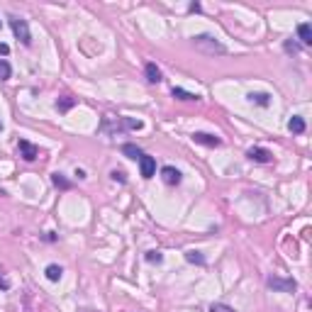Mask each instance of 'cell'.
Wrapping results in <instances>:
<instances>
[{"label":"cell","mask_w":312,"mask_h":312,"mask_svg":"<svg viewBox=\"0 0 312 312\" xmlns=\"http://www.w3.org/2000/svg\"><path fill=\"white\" fill-rule=\"evenodd\" d=\"M193 47H195L200 54H207V56L227 54V47L219 44V41L215 39V37H210V34H198V37H193Z\"/></svg>","instance_id":"1"},{"label":"cell","mask_w":312,"mask_h":312,"mask_svg":"<svg viewBox=\"0 0 312 312\" xmlns=\"http://www.w3.org/2000/svg\"><path fill=\"white\" fill-rule=\"evenodd\" d=\"M266 285H269L271 290H276V293H293V290L298 288V283H295L293 278H278V276H271V278L266 281Z\"/></svg>","instance_id":"2"},{"label":"cell","mask_w":312,"mask_h":312,"mask_svg":"<svg viewBox=\"0 0 312 312\" xmlns=\"http://www.w3.org/2000/svg\"><path fill=\"white\" fill-rule=\"evenodd\" d=\"M10 27H13L15 37L22 41V44H32V37H29V27L22 17H10Z\"/></svg>","instance_id":"3"},{"label":"cell","mask_w":312,"mask_h":312,"mask_svg":"<svg viewBox=\"0 0 312 312\" xmlns=\"http://www.w3.org/2000/svg\"><path fill=\"white\" fill-rule=\"evenodd\" d=\"M139 171H142V178H154L156 173V161H154V156H147V154H142V159H139Z\"/></svg>","instance_id":"4"},{"label":"cell","mask_w":312,"mask_h":312,"mask_svg":"<svg viewBox=\"0 0 312 312\" xmlns=\"http://www.w3.org/2000/svg\"><path fill=\"white\" fill-rule=\"evenodd\" d=\"M17 147H20V156H22L25 161H34V159L39 156V149H37L32 142H27V139H20Z\"/></svg>","instance_id":"5"},{"label":"cell","mask_w":312,"mask_h":312,"mask_svg":"<svg viewBox=\"0 0 312 312\" xmlns=\"http://www.w3.org/2000/svg\"><path fill=\"white\" fill-rule=\"evenodd\" d=\"M193 142H195V144H203V147H219V144H222L219 137L207 135V132H195V135H193Z\"/></svg>","instance_id":"6"},{"label":"cell","mask_w":312,"mask_h":312,"mask_svg":"<svg viewBox=\"0 0 312 312\" xmlns=\"http://www.w3.org/2000/svg\"><path fill=\"white\" fill-rule=\"evenodd\" d=\"M161 178L166 186H178L181 183V171L173 168V166H163L161 168Z\"/></svg>","instance_id":"7"},{"label":"cell","mask_w":312,"mask_h":312,"mask_svg":"<svg viewBox=\"0 0 312 312\" xmlns=\"http://www.w3.org/2000/svg\"><path fill=\"white\" fill-rule=\"evenodd\" d=\"M246 156H249L251 161H256V163H269L271 161V151L261 149V147H251V149L246 151Z\"/></svg>","instance_id":"8"},{"label":"cell","mask_w":312,"mask_h":312,"mask_svg":"<svg viewBox=\"0 0 312 312\" xmlns=\"http://www.w3.org/2000/svg\"><path fill=\"white\" fill-rule=\"evenodd\" d=\"M144 71H147V81L149 83H161V71H159L156 64H147Z\"/></svg>","instance_id":"9"},{"label":"cell","mask_w":312,"mask_h":312,"mask_svg":"<svg viewBox=\"0 0 312 312\" xmlns=\"http://www.w3.org/2000/svg\"><path fill=\"white\" fill-rule=\"evenodd\" d=\"M298 37H300L302 44H312V27L307 25V22H302V25L298 27Z\"/></svg>","instance_id":"10"},{"label":"cell","mask_w":312,"mask_h":312,"mask_svg":"<svg viewBox=\"0 0 312 312\" xmlns=\"http://www.w3.org/2000/svg\"><path fill=\"white\" fill-rule=\"evenodd\" d=\"M122 154L127 156V159H135V161H139V159H142V149H139L137 144H124Z\"/></svg>","instance_id":"11"},{"label":"cell","mask_w":312,"mask_h":312,"mask_svg":"<svg viewBox=\"0 0 312 312\" xmlns=\"http://www.w3.org/2000/svg\"><path fill=\"white\" fill-rule=\"evenodd\" d=\"M288 129H290L293 135H302V132H305V120H302V117H290Z\"/></svg>","instance_id":"12"},{"label":"cell","mask_w":312,"mask_h":312,"mask_svg":"<svg viewBox=\"0 0 312 312\" xmlns=\"http://www.w3.org/2000/svg\"><path fill=\"white\" fill-rule=\"evenodd\" d=\"M249 100L256 103V105H261V108H266V105L271 103V95L269 93H249Z\"/></svg>","instance_id":"13"},{"label":"cell","mask_w":312,"mask_h":312,"mask_svg":"<svg viewBox=\"0 0 312 312\" xmlns=\"http://www.w3.org/2000/svg\"><path fill=\"white\" fill-rule=\"evenodd\" d=\"M171 95H173V98H178V100H198V98H200V95L188 93V91H183V88H173V91H171Z\"/></svg>","instance_id":"14"},{"label":"cell","mask_w":312,"mask_h":312,"mask_svg":"<svg viewBox=\"0 0 312 312\" xmlns=\"http://www.w3.org/2000/svg\"><path fill=\"white\" fill-rule=\"evenodd\" d=\"M52 183H54L56 188H61V190H68L71 186H73L71 181H66V178H64V173H54V176H52Z\"/></svg>","instance_id":"15"},{"label":"cell","mask_w":312,"mask_h":312,"mask_svg":"<svg viewBox=\"0 0 312 312\" xmlns=\"http://www.w3.org/2000/svg\"><path fill=\"white\" fill-rule=\"evenodd\" d=\"M73 105H76V98H61V100H59V103H56V108H59V112H66V110H71L73 108Z\"/></svg>","instance_id":"16"},{"label":"cell","mask_w":312,"mask_h":312,"mask_svg":"<svg viewBox=\"0 0 312 312\" xmlns=\"http://www.w3.org/2000/svg\"><path fill=\"white\" fill-rule=\"evenodd\" d=\"M61 266H56V263H52V266H47V278H49V281H59V278H61Z\"/></svg>","instance_id":"17"},{"label":"cell","mask_w":312,"mask_h":312,"mask_svg":"<svg viewBox=\"0 0 312 312\" xmlns=\"http://www.w3.org/2000/svg\"><path fill=\"white\" fill-rule=\"evenodd\" d=\"M10 73H13L10 64H8L5 59H0V81H8V78H10Z\"/></svg>","instance_id":"18"},{"label":"cell","mask_w":312,"mask_h":312,"mask_svg":"<svg viewBox=\"0 0 312 312\" xmlns=\"http://www.w3.org/2000/svg\"><path fill=\"white\" fill-rule=\"evenodd\" d=\"M186 258H188L190 263H198V266H205V256L200 254V251H188L186 254Z\"/></svg>","instance_id":"19"},{"label":"cell","mask_w":312,"mask_h":312,"mask_svg":"<svg viewBox=\"0 0 312 312\" xmlns=\"http://www.w3.org/2000/svg\"><path fill=\"white\" fill-rule=\"evenodd\" d=\"M210 312H237V310L230 307V305H225V302H212V305H210Z\"/></svg>","instance_id":"20"},{"label":"cell","mask_w":312,"mask_h":312,"mask_svg":"<svg viewBox=\"0 0 312 312\" xmlns=\"http://www.w3.org/2000/svg\"><path fill=\"white\" fill-rule=\"evenodd\" d=\"M161 254H159V251H149V254H147V261H149V263H159V261H161Z\"/></svg>","instance_id":"21"},{"label":"cell","mask_w":312,"mask_h":312,"mask_svg":"<svg viewBox=\"0 0 312 312\" xmlns=\"http://www.w3.org/2000/svg\"><path fill=\"white\" fill-rule=\"evenodd\" d=\"M112 178H115V181H120V183H124V181H127V178H124V171H112Z\"/></svg>","instance_id":"22"},{"label":"cell","mask_w":312,"mask_h":312,"mask_svg":"<svg viewBox=\"0 0 312 312\" xmlns=\"http://www.w3.org/2000/svg\"><path fill=\"white\" fill-rule=\"evenodd\" d=\"M8 288H10V281H8V278H3V276H0V290H8Z\"/></svg>","instance_id":"23"},{"label":"cell","mask_w":312,"mask_h":312,"mask_svg":"<svg viewBox=\"0 0 312 312\" xmlns=\"http://www.w3.org/2000/svg\"><path fill=\"white\" fill-rule=\"evenodd\" d=\"M8 52H10V47H8V44H0V54L5 56V54H8Z\"/></svg>","instance_id":"24"},{"label":"cell","mask_w":312,"mask_h":312,"mask_svg":"<svg viewBox=\"0 0 312 312\" xmlns=\"http://www.w3.org/2000/svg\"><path fill=\"white\" fill-rule=\"evenodd\" d=\"M0 132H3V122H0Z\"/></svg>","instance_id":"25"},{"label":"cell","mask_w":312,"mask_h":312,"mask_svg":"<svg viewBox=\"0 0 312 312\" xmlns=\"http://www.w3.org/2000/svg\"><path fill=\"white\" fill-rule=\"evenodd\" d=\"M83 312H91V310H83Z\"/></svg>","instance_id":"26"}]
</instances>
